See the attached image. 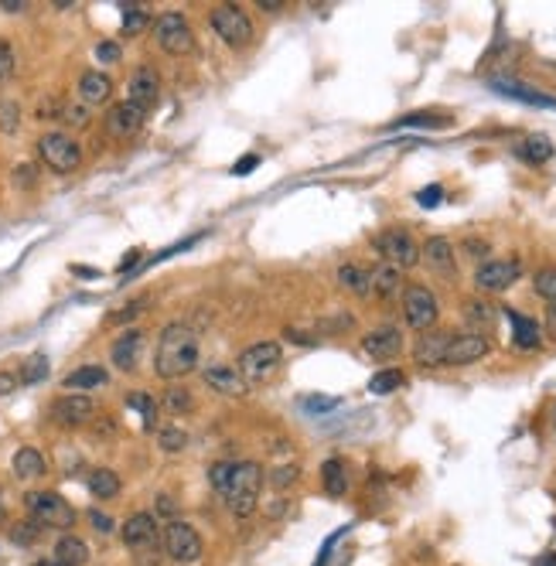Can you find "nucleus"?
<instances>
[{
	"label": "nucleus",
	"mask_w": 556,
	"mask_h": 566,
	"mask_svg": "<svg viewBox=\"0 0 556 566\" xmlns=\"http://www.w3.org/2000/svg\"><path fill=\"white\" fill-rule=\"evenodd\" d=\"M202 362V338L194 331L192 324L184 321H171L161 338H157V351H154V372L168 383H178L184 375H192Z\"/></svg>",
	"instance_id": "f257e3e1"
},
{
	"label": "nucleus",
	"mask_w": 556,
	"mask_h": 566,
	"mask_svg": "<svg viewBox=\"0 0 556 566\" xmlns=\"http://www.w3.org/2000/svg\"><path fill=\"white\" fill-rule=\"evenodd\" d=\"M259 488H263V471H259V464L236 461L233 477H229V485H226V491H222L219 498L226 502V508H229L236 519H249L259 505Z\"/></svg>",
	"instance_id": "f03ea898"
},
{
	"label": "nucleus",
	"mask_w": 556,
	"mask_h": 566,
	"mask_svg": "<svg viewBox=\"0 0 556 566\" xmlns=\"http://www.w3.org/2000/svg\"><path fill=\"white\" fill-rule=\"evenodd\" d=\"M25 508L31 522L41 529H72L76 526V508L65 502L58 491H27Z\"/></svg>",
	"instance_id": "7ed1b4c3"
},
{
	"label": "nucleus",
	"mask_w": 556,
	"mask_h": 566,
	"mask_svg": "<svg viewBox=\"0 0 556 566\" xmlns=\"http://www.w3.org/2000/svg\"><path fill=\"white\" fill-rule=\"evenodd\" d=\"M161 550L168 553V560H174V563H182V566L198 563V560H202V553H205L202 536H198V532H194V529L184 522L182 515L164 522V529H161Z\"/></svg>",
	"instance_id": "20e7f679"
},
{
	"label": "nucleus",
	"mask_w": 556,
	"mask_h": 566,
	"mask_svg": "<svg viewBox=\"0 0 556 566\" xmlns=\"http://www.w3.org/2000/svg\"><path fill=\"white\" fill-rule=\"evenodd\" d=\"M38 154L45 161V168H52L55 174H72L82 164V147H79V141L72 133H62V130L41 133Z\"/></svg>",
	"instance_id": "39448f33"
},
{
	"label": "nucleus",
	"mask_w": 556,
	"mask_h": 566,
	"mask_svg": "<svg viewBox=\"0 0 556 566\" xmlns=\"http://www.w3.org/2000/svg\"><path fill=\"white\" fill-rule=\"evenodd\" d=\"M280 359H284V348L277 345V341H257V345H249L247 351L239 355V365H236V369H239L247 386H263V383L280 369Z\"/></svg>",
	"instance_id": "423d86ee"
},
{
	"label": "nucleus",
	"mask_w": 556,
	"mask_h": 566,
	"mask_svg": "<svg viewBox=\"0 0 556 566\" xmlns=\"http://www.w3.org/2000/svg\"><path fill=\"white\" fill-rule=\"evenodd\" d=\"M437 318H440V304L437 297H434V290L424 287V283H410L403 290V321H406V328L424 335V331H430L437 324Z\"/></svg>",
	"instance_id": "0eeeda50"
},
{
	"label": "nucleus",
	"mask_w": 556,
	"mask_h": 566,
	"mask_svg": "<svg viewBox=\"0 0 556 566\" xmlns=\"http://www.w3.org/2000/svg\"><path fill=\"white\" fill-rule=\"evenodd\" d=\"M208 21H212V31L219 35L226 45H233V48H243L253 41L257 35V27L249 21V14L243 7H236V4H219L215 11L208 14Z\"/></svg>",
	"instance_id": "6e6552de"
},
{
	"label": "nucleus",
	"mask_w": 556,
	"mask_h": 566,
	"mask_svg": "<svg viewBox=\"0 0 556 566\" xmlns=\"http://www.w3.org/2000/svg\"><path fill=\"white\" fill-rule=\"evenodd\" d=\"M372 246L375 253L386 259L389 267H396V270H410V267L420 263V246H416V239L406 229H383L372 239Z\"/></svg>",
	"instance_id": "1a4fd4ad"
},
{
	"label": "nucleus",
	"mask_w": 556,
	"mask_h": 566,
	"mask_svg": "<svg viewBox=\"0 0 556 566\" xmlns=\"http://www.w3.org/2000/svg\"><path fill=\"white\" fill-rule=\"evenodd\" d=\"M154 41L168 55H188L194 48V31L182 11H168L154 21Z\"/></svg>",
	"instance_id": "9d476101"
},
{
	"label": "nucleus",
	"mask_w": 556,
	"mask_h": 566,
	"mask_svg": "<svg viewBox=\"0 0 556 566\" xmlns=\"http://www.w3.org/2000/svg\"><path fill=\"white\" fill-rule=\"evenodd\" d=\"M157 522L161 519L154 512H133L123 522V529H120L123 546L133 550V553H154L157 546H161V526Z\"/></svg>",
	"instance_id": "9b49d317"
},
{
	"label": "nucleus",
	"mask_w": 556,
	"mask_h": 566,
	"mask_svg": "<svg viewBox=\"0 0 556 566\" xmlns=\"http://www.w3.org/2000/svg\"><path fill=\"white\" fill-rule=\"evenodd\" d=\"M522 277V263L519 259H485L475 270V287L485 294H502Z\"/></svg>",
	"instance_id": "f8f14e48"
},
{
	"label": "nucleus",
	"mask_w": 556,
	"mask_h": 566,
	"mask_svg": "<svg viewBox=\"0 0 556 566\" xmlns=\"http://www.w3.org/2000/svg\"><path fill=\"white\" fill-rule=\"evenodd\" d=\"M157 100H161V76H157V68L154 65H137L127 82V103L141 106L147 113V110L157 106Z\"/></svg>",
	"instance_id": "ddd939ff"
},
{
	"label": "nucleus",
	"mask_w": 556,
	"mask_h": 566,
	"mask_svg": "<svg viewBox=\"0 0 556 566\" xmlns=\"http://www.w3.org/2000/svg\"><path fill=\"white\" fill-rule=\"evenodd\" d=\"M492 351V341L485 335L465 331V335H451L447 348H444V365H475Z\"/></svg>",
	"instance_id": "4468645a"
},
{
	"label": "nucleus",
	"mask_w": 556,
	"mask_h": 566,
	"mask_svg": "<svg viewBox=\"0 0 556 566\" xmlns=\"http://www.w3.org/2000/svg\"><path fill=\"white\" fill-rule=\"evenodd\" d=\"M96 416V403L86 393H65L52 403V420L62 426H86Z\"/></svg>",
	"instance_id": "2eb2a0df"
},
{
	"label": "nucleus",
	"mask_w": 556,
	"mask_h": 566,
	"mask_svg": "<svg viewBox=\"0 0 556 566\" xmlns=\"http://www.w3.org/2000/svg\"><path fill=\"white\" fill-rule=\"evenodd\" d=\"M420 259L427 263V270L440 280H457V259H454V246L444 236H430L420 246Z\"/></svg>",
	"instance_id": "dca6fc26"
},
{
	"label": "nucleus",
	"mask_w": 556,
	"mask_h": 566,
	"mask_svg": "<svg viewBox=\"0 0 556 566\" xmlns=\"http://www.w3.org/2000/svg\"><path fill=\"white\" fill-rule=\"evenodd\" d=\"M143 348H147V338H143L141 328H127V331H120L117 341L110 345L113 369H120V372H133L143 359Z\"/></svg>",
	"instance_id": "f3484780"
},
{
	"label": "nucleus",
	"mask_w": 556,
	"mask_h": 566,
	"mask_svg": "<svg viewBox=\"0 0 556 566\" xmlns=\"http://www.w3.org/2000/svg\"><path fill=\"white\" fill-rule=\"evenodd\" d=\"M362 351L369 359H379V362L396 359L403 351V331L396 324H379V328H372V331L362 338Z\"/></svg>",
	"instance_id": "a211bd4d"
},
{
	"label": "nucleus",
	"mask_w": 556,
	"mask_h": 566,
	"mask_svg": "<svg viewBox=\"0 0 556 566\" xmlns=\"http://www.w3.org/2000/svg\"><path fill=\"white\" fill-rule=\"evenodd\" d=\"M143 120H147V113H143L141 106H133L123 100V103L110 106V113H106V133L117 137V141H127L133 133H141Z\"/></svg>",
	"instance_id": "6ab92c4d"
},
{
	"label": "nucleus",
	"mask_w": 556,
	"mask_h": 566,
	"mask_svg": "<svg viewBox=\"0 0 556 566\" xmlns=\"http://www.w3.org/2000/svg\"><path fill=\"white\" fill-rule=\"evenodd\" d=\"M492 89L498 92V96H509V100H516V103L543 106V110H556V96L532 89V86H526V82H512V79H492Z\"/></svg>",
	"instance_id": "aec40b11"
},
{
	"label": "nucleus",
	"mask_w": 556,
	"mask_h": 566,
	"mask_svg": "<svg viewBox=\"0 0 556 566\" xmlns=\"http://www.w3.org/2000/svg\"><path fill=\"white\" fill-rule=\"evenodd\" d=\"M110 96H113V79L106 72L89 68V72L79 76V100H82V106H103L110 103Z\"/></svg>",
	"instance_id": "412c9836"
},
{
	"label": "nucleus",
	"mask_w": 556,
	"mask_h": 566,
	"mask_svg": "<svg viewBox=\"0 0 556 566\" xmlns=\"http://www.w3.org/2000/svg\"><path fill=\"white\" fill-rule=\"evenodd\" d=\"M205 386L212 389V393H222V396H247V389H249L236 365H208Z\"/></svg>",
	"instance_id": "4be33fe9"
},
{
	"label": "nucleus",
	"mask_w": 556,
	"mask_h": 566,
	"mask_svg": "<svg viewBox=\"0 0 556 566\" xmlns=\"http://www.w3.org/2000/svg\"><path fill=\"white\" fill-rule=\"evenodd\" d=\"M447 341H451V335H447V331H424V335L416 338V345H414L416 365H424V369L444 365V348H447Z\"/></svg>",
	"instance_id": "5701e85b"
},
{
	"label": "nucleus",
	"mask_w": 556,
	"mask_h": 566,
	"mask_svg": "<svg viewBox=\"0 0 556 566\" xmlns=\"http://www.w3.org/2000/svg\"><path fill=\"white\" fill-rule=\"evenodd\" d=\"M110 383V372L103 365H79L62 379L65 393H92V389H103Z\"/></svg>",
	"instance_id": "b1692460"
},
{
	"label": "nucleus",
	"mask_w": 556,
	"mask_h": 566,
	"mask_svg": "<svg viewBox=\"0 0 556 566\" xmlns=\"http://www.w3.org/2000/svg\"><path fill=\"white\" fill-rule=\"evenodd\" d=\"M11 471L17 481H38V477L48 475V461H45V454L35 451V447H21V451L14 454Z\"/></svg>",
	"instance_id": "393cba45"
},
{
	"label": "nucleus",
	"mask_w": 556,
	"mask_h": 566,
	"mask_svg": "<svg viewBox=\"0 0 556 566\" xmlns=\"http://www.w3.org/2000/svg\"><path fill=\"white\" fill-rule=\"evenodd\" d=\"M505 318L512 321V341H516V348H522V351H532V348L543 345V335H540V324L532 321V318H526V314H519V310H505Z\"/></svg>",
	"instance_id": "a878e982"
},
{
	"label": "nucleus",
	"mask_w": 556,
	"mask_h": 566,
	"mask_svg": "<svg viewBox=\"0 0 556 566\" xmlns=\"http://www.w3.org/2000/svg\"><path fill=\"white\" fill-rule=\"evenodd\" d=\"M86 488H89L92 498H100V502H113L123 488V481H120L117 471H110V467H92L89 477H86Z\"/></svg>",
	"instance_id": "bb28decb"
},
{
	"label": "nucleus",
	"mask_w": 556,
	"mask_h": 566,
	"mask_svg": "<svg viewBox=\"0 0 556 566\" xmlns=\"http://www.w3.org/2000/svg\"><path fill=\"white\" fill-rule=\"evenodd\" d=\"M338 283H341L345 290H351V294L369 297L372 294V270H365L359 263H341V267H338Z\"/></svg>",
	"instance_id": "cd10ccee"
},
{
	"label": "nucleus",
	"mask_w": 556,
	"mask_h": 566,
	"mask_svg": "<svg viewBox=\"0 0 556 566\" xmlns=\"http://www.w3.org/2000/svg\"><path fill=\"white\" fill-rule=\"evenodd\" d=\"M55 560H62L65 566H86L89 563V546L79 540V536H72V532H65V536H58V542H55Z\"/></svg>",
	"instance_id": "c85d7f7f"
},
{
	"label": "nucleus",
	"mask_w": 556,
	"mask_h": 566,
	"mask_svg": "<svg viewBox=\"0 0 556 566\" xmlns=\"http://www.w3.org/2000/svg\"><path fill=\"white\" fill-rule=\"evenodd\" d=\"M321 485L331 498H341L349 491V471H345V461L341 457H328L321 464Z\"/></svg>",
	"instance_id": "c756f323"
},
{
	"label": "nucleus",
	"mask_w": 556,
	"mask_h": 566,
	"mask_svg": "<svg viewBox=\"0 0 556 566\" xmlns=\"http://www.w3.org/2000/svg\"><path fill=\"white\" fill-rule=\"evenodd\" d=\"M516 154L522 157L526 164H546V161L553 157V141L543 137V133H532V137H526V141L519 143Z\"/></svg>",
	"instance_id": "7c9ffc66"
},
{
	"label": "nucleus",
	"mask_w": 556,
	"mask_h": 566,
	"mask_svg": "<svg viewBox=\"0 0 556 566\" xmlns=\"http://www.w3.org/2000/svg\"><path fill=\"white\" fill-rule=\"evenodd\" d=\"M465 321L471 324V328H495V321H498V310H495L492 300H481V297H475V300H465Z\"/></svg>",
	"instance_id": "2f4dec72"
},
{
	"label": "nucleus",
	"mask_w": 556,
	"mask_h": 566,
	"mask_svg": "<svg viewBox=\"0 0 556 566\" xmlns=\"http://www.w3.org/2000/svg\"><path fill=\"white\" fill-rule=\"evenodd\" d=\"M161 410L171 413V416H184V413H194V396H192V389H184V386H168V393L161 396Z\"/></svg>",
	"instance_id": "473e14b6"
},
{
	"label": "nucleus",
	"mask_w": 556,
	"mask_h": 566,
	"mask_svg": "<svg viewBox=\"0 0 556 566\" xmlns=\"http://www.w3.org/2000/svg\"><path fill=\"white\" fill-rule=\"evenodd\" d=\"M400 270L396 267H389V263H383V267H375L372 270V294L375 297H393L396 290H400Z\"/></svg>",
	"instance_id": "72a5a7b5"
},
{
	"label": "nucleus",
	"mask_w": 556,
	"mask_h": 566,
	"mask_svg": "<svg viewBox=\"0 0 556 566\" xmlns=\"http://www.w3.org/2000/svg\"><path fill=\"white\" fill-rule=\"evenodd\" d=\"M127 406H130V410L141 413L143 430H154L157 413H161V403H157L154 396H147V393H130V396H127Z\"/></svg>",
	"instance_id": "f704fd0d"
},
{
	"label": "nucleus",
	"mask_w": 556,
	"mask_h": 566,
	"mask_svg": "<svg viewBox=\"0 0 556 566\" xmlns=\"http://www.w3.org/2000/svg\"><path fill=\"white\" fill-rule=\"evenodd\" d=\"M403 383H406V375H403L400 369H383V372H375L372 379H369V393H372V396H389V393H396Z\"/></svg>",
	"instance_id": "c9c22d12"
},
{
	"label": "nucleus",
	"mask_w": 556,
	"mask_h": 566,
	"mask_svg": "<svg viewBox=\"0 0 556 566\" xmlns=\"http://www.w3.org/2000/svg\"><path fill=\"white\" fill-rule=\"evenodd\" d=\"M338 406H341V399L338 396H321V393L300 396V410L308 413V416H328V413H335Z\"/></svg>",
	"instance_id": "e433bc0d"
},
{
	"label": "nucleus",
	"mask_w": 556,
	"mask_h": 566,
	"mask_svg": "<svg viewBox=\"0 0 556 566\" xmlns=\"http://www.w3.org/2000/svg\"><path fill=\"white\" fill-rule=\"evenodd\" d=\"M157 447L164 454H182L188 447V434H184L182 426H161L157 430Z\"/></svg>",
	"instance_id": "4c0bfd02"
},
{
	"label": "nucleus",
	"mask_w": 556,
	"mask_h": 566,
	"mask_svg": "<svg viewBox=\"0 0 556 566\" xmlns=\"http://www.w3.org/2000/svg\"><path fill=\"white\" fill-rule=\"evenodd\" d=\"M403 127H427V130H444L451 127V116H430V113H416V116H403L393 123V130H403Z\"/></svg>",
	"instance_id": "58836bf2"
},
{
	"label": "nucleus",
	"mask_w": 556,
	"mask_h": 566,
	"mask_svg": "<svg viewBox=\"0 0 556 566\" xmlns=\"http://www.w3.org/2000/svg\"><path fill=\"white\" fill-rule=\"evenodd\" d=\"M532 290L543 297L546 304H553L556 300V267H543V270H536V277H532Z\"/></svg>",
	"instance_id": "ea45409f"
},
{
	"label": "nucleus",
	"mask_w": 556,
	"mask_h": 566,
	"mask_svg": "<svg viewBox=\"0 0 556 566\" xmlns=\"http://www.w3.org/2000/svg\"><path fill=\"white\" fill-rule=\"evenodd\" d=\"M233 464L236 461H215L212 467H208V485H212L215 495H222L226 485H229V477H233Z\"/></svg>",
	"instance_id": "a19ab883"
},
{
	"label": "nucleus",
	"mask_w": 556,
	"mask_h": 566,
	"mask_svg": "<svg viewBox=\"0 0 556 566\" xmlns=\"http://www.w3.org/2000/svg\"><path fill=\"white\" fill-rule=\"evenodd\" d=\"M45 375H48V362H45V355H31L27 365L21 369V383H25V386H35V383H41Z\"/></svg>",
	"instance_id": "79ce46f5"
},
{
	"label": "nucleus",
	"mask_w": 556,
	"mask_h": 566,
	"mask_svg": "<svg viewBox=\"0 0 556 566\" xmlns=\"http://www.w3.org/2000/svg\"><path fill=\"white\" fill-rule=\"evenodd\" d=\"M151 25V14L141 7H123V35H141Z\"/></svg>",
	"instance_id": "37998d69"
},
{
	"label": "nucleus",
	"mask_w": 556,
	"mask_h": 566,
	"mask_svg": "<svg viewBox=\"0 0 556 566\" xmlns=\"http://www.w3.org/2000/svg\"><path fill=\"white\" fill-rule=\"evenodd\" d=\"M298 477H300L298 464H280V467H273V471H270V485L277 491H284V488H290Z\"/></svg>",
	"instance_id": "c03bdc74"
},
{
	"label": "nucleus",
	"mask_w": 556,
	"mask_h": 566,
	"mask_svg": "<svg viewBox=\"0 0 556 566\" xmlns=\"http://www.w3.org/2000/svg\"><path fill=\"white\" fill-rule=\"evenodd\" d=\"M14 65H17V58H14L11 41L0 38V82H7V79L14 76Z\"/></svg>",
	"instance_id": "a18cd8bd"
},
{
	"label": "nucleus",
	"mask_w": 556,
	"mask_h": 566,
	"mask_svg": "<svg viewBox=\"0 0 556 566\" xmlns=\"http://www.w3.org/2000/svg\"><path fill=\"white\" fill-rule=\"evenodd\" d=\"M440 202H444V188L440 184H427L424 192L416 194V205L420 208H437Z\"/></svg>",
	"instance_id": "49530a36"
},
{
	"label": "nucleus",
	"mask_w": 556,
	"mask_h": 566,
	"mask_svg": "<svg viewBox=\"0 0 556 566\" xmlns=\"http://www.w3.org/2000/svg\"><path fill=\"white\" fill-rule=\"evenodd\" d=\"M17 123H21L17 106H14V103H0V130H4V133H14V130H17Z\"/></svg>",
	"instance_id": "de8ad7c7"
},
{
	"label": "nucleus",
	"mask_w": 556,
	"mask_h": 566,
	"mask_svg": "<svg viewBox=\"0 0 556 566\" xmlns=\"http://www.w3.org/2000/svg\"><path fill=\"white\" fill-rule=\"evenodd\" d=\"M120 55H123V52H120L117 41H100V45H96V58H100L103 65H117Z\"/></svg>",
	"instance_id": "09e8293b"
},
{
	"label": "nucleus",
	"mask_w": 556,
	"mask_h": 566,
	"mask_svg": "<svg viewBox=\"0 0 556 566\" xmlns=\"http://www.w3.org/2000/svg\"><path fill=\"white\" fill-rule=\"evenodd\" d=\"M89 522H92V529H96V532H113V519H110V515H103V512H96V508H92L89 512Z\"/></svg>",
	"instance_id": "8fccbe9b"
},
{
	"label": "nucleus",
	"mask_w": 556,
	"mask_h": 566,
	"mask_svg": "<svg viewBox=\"0 0 556 566\" xmlns=\"http://www.w3.org/2000/svg\"><path fill=\"white\" fill-rule=\"evenodd\" d=\"M14 181H17V184H25V188H31V184L38 181V174H35V168H31V164H21V168L14 171Z\"/></svg>",
	"instance_id": "3c124183"
},
{
	"label": "nucleus",
	"mask_w": 556,
	"mask_h": 566,
	"mask_svg": "<svg viewBox=\"0 0 556 566\" xmlns=\"http://www.w3.org/2000/svg\"><path fill=\"white\" fill-rule=\"evenodd\" d=\"M488 249H492V246L485 243V239H467V243H465L467 257H481V259H485V257H488Z\"/></svg>",
	"instance_id": "603ef678"
},
{
	"label": "nucleus",
	"mask_w": 556,
	"mask_h": 566,
	"mask_svg": "<svg viewBox=\"0 0 556 566\" xmlns=\"http://www.w3.org/2000/svg\"><path fill=\"white\" fill-rule=\"evenodd\" d=\"M65 120L82 127V123H89V113H86V106H68V110H65Z\"/></svg>",
	"instance_id": "864d4df0"
},
{
	"label": "nucleus",
	"mask_w": 556,
	"mask_h": 566,
	"mask_svg": "<svg viewBox=\"0 0 556 566\" xmlns=\"http://www.w3.org/2000/svg\"><path fill=\"white\" fill-rule=\"evenodd\" d=\"M257 164H259V157H257V154H249V157H243V161L236 164V168H233V174H239V178H243V174H249V171L257 168Z\"/></svg>",
	"instance_id": "5fc2aeb1"
},
{
	"label": "nucleus",
	"mask_w": 556,
	"mask_h": 566,
	"mask_svg": "<svg viewBox=\"0 0 556 566\" xmlns=\"http://www.w3.org/2000/svg\"><path fill=\"white\" fill-rule=\"evenodd\" d=\"M157 519H161V515H168V519H178V515H174V502H171L168 495H161V498H157Z\"/></svg>",
	"instance_id": "6e6d98bb"
},
{
	"label": "nucleus",
	"mask_w": 556,
	"mask_h": 566,
	"mask_svg": "<svg viewBox=\"0 0 556 566\" xmlns=\"http://www.w3.org/2000/svg\"><path fill=\"white\" fill-rule=\"evenodd\" d=\"M17 383H21V375L0 372V396H4V393H11V389H17Z\"/></svg>",
	"instance_id": "4d7b16f0"
},
{
	"label": "nucleus",
	"mask_w": 556,
	"mask_h": 566,
	"mask_svg": "<svg viewBox=\"0 0 556 566\" xmlns=\"http://www.w3.org/2000/svg\"><path fill=\"white\" fill-rule=\"evenodd\" d=\"M143 310V300H137V304H133V308H127V310H117V314H113V318H110V321H130V318H133V314H141Z\"/></svg>",
	"instance_id": "13d9d810"
},
{
	"label": "nucleus",
	"mask_w": 556,
	"mask_h": 566,
	"mask_svg": "<svg viewBox=\"0 0 556 566\" xmlns=\"http://www.w3.org/2000/svg\"><path fill=\"white\" fill-rule=\"evenodd\" d=\"M338 540H341V532H335L331 540L324 542V550H321V556H318V563H314V566H324V563H328V556H331V546H335Z\"/></svg>",
	"instance_id": "bf43d9fd"
},
{
	"label": "nucleus",
	"mask_w": 556,
	"mask_h": 566,
	"mask_svg": "<svg viewBox=\"0 0 556 566\" xmlns=\"http://www.w3.org/2000/svg\"><path fill=\"white\" fill-rule=\"evenodd\" d=\"M546 328H550V331L556 335V300L550 304V308H546Z\"/></svg>",
	"instance_id": "052dcab7"
},
{
	"label": "nucleus",
	"mask_w": 556,
	"mask_h": 566,
	"mask_svg": "<svg viewBox=\"0 0 556 566\" xmlns=\"http://www.w3.org/2000/svg\"><path fill=\"white\" fill-rule=\"evenodd\" d=\"M259 11H280V0H259Z\"/></svg>",
	"instance_id": "680f3d73"
},
{
	"label": "nucleus",
	"mask_w": 556,
	"mask_h": 566,
	"mask_svg": "<svg viewBox=\"0 0 556 566\" xmlns=\"http://www.w3.org/2000/svg\"><path fill=\"white\" fill-rule=\"evenodd\" d=\"M31 566H65L62 560H55V556H45V560H35Z\"/></svg>",
	"instance_id": "e2e57ef3"
},
{
	"label": "nucleus",
	"mask_w": 556,
	"mask_h": 566,
	"mask_svg": "<svg viewBox=\"0 0 556 566\" xmlns=\"http://www.w3.org/2000/svg\"><path fill=\"white\" fill-rule=\"evenodd\" d=\"M137 259H141V253H130V257L123 259V263H120V270H130V267H133V263H137Z\"/></svg>",
	"instance_id": "0e129e2a"
},
{
	"label": "nucleus",
	"mask_w": 556,
	"mask_h": 566,
	"mask_svg": "<svg viewBox=\"0 0 556 566\" xmlns=\"http://www.w3.org/2000/svg\"><path fill=\"white\" fill-rule=\"evenodd\" d=\"M536 566H556V553L543 556V560H540V563H536Z\"/></svg>",
	"instance_id": "69168bd1"
},
{
	"label": "nucleus",
	"mask_w": 556,
	"mask_h": 566,
	"mask_svg": "<svg viewBox=\"0 0 556 566\" xmlns=\"http://www.w3.org/2000/svg\"><path fill=\"white\" fill-rule=\"evenodd\" d=\"M4 515H7V505H4V495H0V522H4Z\"/></svg>",
	"instance_id": "338daca9"
}]
</instances>
